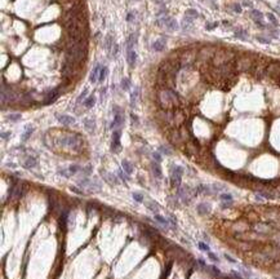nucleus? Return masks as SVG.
<instances>
[{"label":"nucleus","instance_id":"nucleus-29","mask_svg":"<svg viewBox=\"0 0 280 279\" xmlns=\"http://www.w3.org/2000/svg\"><path fill=\"white\" fill-rule=\"evenodd\" d=\"M221 199H222V200H228V202H231V200H233V196H231L230 194H222V195H221Z\"/></svg>","mask_w":280,"mask_h":279},{"label":"nucleus","instance_id":"nucleus-28","mask_svg":"<svg viewBox=\"0 0 280 279\" xmlns=\"http://www.w3.org/2000/svg\"><path fill=\"white\" fill-rule=\"evenodd\" d=\"M199 247H200V249H201V251H204V252H209V246H208V244H205V243H203V242H200V243H199Z\"/></svg>","mask_w":280,"mask_h":279},{"label":"nucleus","instance_id":"nucleus-11","mask_svg":"<svg viewBox=\"0 0 280 279\" xmlns=\"http://www.w3.org/2000/svg\"><path fill=\"white\" fill-rule=\"evenodd\" d=\"M279 71H280V66L278 65V63H271V65L267 67V74H268V75H271V76L278 75Z\"/></svg>","mask_w":280,"mask_h":279},{"label":"nucleus","instance_id":"nucleus-2","mask_svg":"<svg viewBox=\"0 0 280 279\" xmlns=\"http://www.w3.org/2000/svg\"><path fill=\"white\" fill-rule=\"evenodd\" d=\"M170 172H172V173H170V182H172L173 186L178 187V186L181 185V179H182V173H183L182 167L173 166Z\"/></svg>","mask_w":280,"mask_h":279},{"label":"nucleus","instance_id":"nucleus-1","mask_svg":"<svg viewBox=\"0 0 280 279\" xmlns=\"http://www.w3.org/2000/svg\"><path fill=\"white\" fill-rule=\"evenodd\" d=\"M233 57L234 54L231 52H228V50H218V52H216L214 57H213V62L216 63V65H225V63H228V62H233Z\"/></svg>","mask_w":280,"mask_h":279},{"label":"nucleus","instance_id":"nucleus-39","mask_svg":"<svg viewBox=\"0 0 280 279\" xmlns=\"http://www.w3.org/2000/svg\"><path fill=\"white\" fill-rule=\"evenodd\" d=\"M127 20H128V21H133V13H129V14H128Z\"/></svg>","mask_w":280,"mask_h":279},{"label":"nucleus","instance_id":"nucleus-40","mask_svg":"<svg viewBox=\"0 0 280 279\" xmlns=\"http://www.w3.org/2000/svg\"><path fill=\"white\" fill-rule=\"evenodd\" d=\"M116 53H118V47H116V45H114V50H113V54H114V56H116Z\"/></svg>","mask_w":280,"mask_h":279},{"label":"nucleus","instance_id":"nucleus-27","mask_svg":"<svg viewBox=\"0 0 280 279\" xmlns=\"http://www.w3.org/2000/svg\"><path fill=\"white\" fill-rule=\"evenodd\" d=\"M111 47H113V36L108 35L107 38H106V49L111 50Z\"/></svg>","mask_w":280,"mask_h":279},{"label":"nucleus","instance_id":"nucleus-30","mask_svg":"<svg viewBox=\"0 0 280 279\" xmlns=\"http://www.w3.org/2000/svg\"><path fill=\"white\" fill-rule=\"evenodd\" d=\"M208 256H209L210 259H212V261H214V262H218V261H220V260H218V257L216 256L214 253H212V252H210V251L208 252Z\"/></svg>","mask_w":280,"mask_h":279},{"label":"nucleus","instance_id":"nucleus-26","mask_svg":"<svg viewBox=\"0 0 280 279\" xmlns=\"http://www.w3.org/2000/svg\"><path fill=\"white\" fill-rule=\"evenodd\" d=\"M132 195H133V198H134V200L138 202V203H142V202H143V195H142V194H140V193H133Z\"/></svg>","mask_w":280,"mask_h":279},{"label":"nucleus","instance_id":"nucleus-10","mask_svg":"<svg viewBox=\"0 0 280 279\" xmlns=\"http://www.w3.org/2000/svg\"><path fill=\"white\" fill-rule=\"evenodd\" d=\"M127 56H128V63H129L130 66H134L136 61H137V53H136V50L134 49H128Z\"/></svg>","mask_w":280,"mask_h":279},{"label":"nucleus","instance_id":"nucleus-22","mask_svg":"<svg viewBox=\"0 0 280 279\" xmlns=\"http://www.w3.org/2000/svg\"><path fill=\"white\" fill-rule=\"evenodd\" d=\"M107 75V67H102L101 69V73H100V76H98V80L100 81H103Z\"/></svg>","mask_w":280,"mask_h":279},{"label":"nucleus","instance_id":"nucleus-41","mask_svg":"<svg viewBox=\"0 0 280 279\" xmlns=\"http://www.w3.org/2000/svg\"><path fill=\"white\" fill-rule=\"evenodd\" d=\"M244 4H245V5H248V7H250V5H252V4H250L249 0H244Z\"/></svg>","mask_w":280,"mask_h":279},{"label":"nucleus","instance_id":"nucleus-20","mask_svg":"<svg viewBox=\"0 0 280 279\" xmlns=\"http://www.w3.org/2000/svg\"><path fill=\"white\" fill-rule=\"evenodd\" d=\"M138 97V88H136L134 91L132 92V94H130V103H132V106L136 105V100H137Z\"/></svg>","mask_w":280,"mask_h":279},{"label":"nucleus","instance_id":"nucleus-34","mask_svg":"<svg viewBox=\"0 0 280 279\" xmlns=\"http://www.w3.org/2000/svg\"><path fill=\"white\" fill-rule=\"evenodd\" d=\"M235 35L236 36H240V38H244V36H247V33H245V31H238Z\"/></svg>","mask_w":280,"mask_h":279},{"label":"nucleus","instance_id":"nucleus-37","mask_svg":"<svg viewBox=\"0 0 280 279\" xmlns=\"http://www.w3.org/2000/svg\"><path fill=\"white\" fill-rule=\"evenodd\" d=\"M154 158H155V159H156V160H158V162H160V160H161V156H160L158 153H154Z\"/></svg>","mask_w":280,"mask_h":279},{"label":"nucleus","instance_id":"nucleus-7","mask_svg":"<svg viewBox=\"0 0 280 279\" xmlns=\"http://www.w3.org/2000/svg\"><path fill=\"white\" fill-rule=\"evenodd\" d=\"M57 119L60 123L65 124V126H71V124L75 123V119L70 115H57Z\"/></svg>","mask_w":280,"mask_h":279},{"label":"nucleus","instance_id":"nucleus-19","mask_svg":"<svg viewBox=\"0 0 280 279\" xmlns=\"http://www.w3.org/2000/svg\"><path fill=\"white\" fill-rule=\"evenodd\" d=\"M33 132H34V127L28 126L27 128H26V131H25V133H23V136H22V141H26V140L30 138V136H31V133H33Z\"/></svg>","mask_w":280,"mask_h":279},{"label":"nucleus","instance_id":"nucleus-4","mask_svg":"<svg viewBox=\"0 0 280 279\" xmlns=\"http://www.w3.org/2000/svg\"><path fill=\"white\" fill-rule=\"evenodd\" d=\"M114 110H115V118H114V122L111 123V126H110L111 129L116 128V127H120V126H121V123H123V115H121V113H120V110L118 107H114Z\"/></svg>","mask_w":280,"mask_h":279},{"label":"nucleus","instance_id":"nucleus-21","mask_svg":"<svg viewBox=\"0 0 280 279\" xmlns=\"http://www.w3.org/2000/svg\"><path fill=\"white\" fill-rule=\"evenodd\" d=\"M121 88L124 89V91H128V89L130 88V80L129 79H127V78L123 79L121 80Z\"/></svg>","mask_w":280,"mask_h":279},{"label":"nucleus","instance_id":"nucleus-6","mask_svg":"<svg viewBox=\"0 0 280 279\" xmlns=\"http://www.w3.org/2000/svg\"><path fill=\"white\" fill-rule=\"evenodd\" d=\"M161 23L167 26L168 29H170V30H177V29H178V23H177V21H176L174 18L165 17V18H163V20H161Z\"/></svg>","mask_w":280,"mask_h":279},{"label":"nucleus","instance_id":"nucleus-25","mask_svg":"<svg viewBox=\"0 0 280 279\" xmlns=\"http://www.w3.org/2000/svg\"><path fill=\"white\" fill-rule=\"evenodd\" d=\"M155 220L159 222V224L164 225V226H168V221H167V220H165L163 216H160V215H156V216H155Z\"/></svg>","mask_w":280,"mask_h":279},{"label":"nucleus","instance_id":"nucleus-31","mask_svg":"<svg viewBox=\"0 0 280 279\" xmlns=\"http://www.w3.org/2000/svg\"><path fill=\"white\" fill-rule=\"evenodd\" d=\"M147 207H148V209H153L154 212L158 211V206H156V204L154 203V202H153V203H148V204H147Z\"/></svg>","mask_w":280,"mask_h":279},{"label":"nucleus","instance_id":"nucleus-9","mask_svg":"<svg viewBox=\"0 0 280 279\" xmlns=\"http://www.w3.org/2000/svg\"><path fill=\"white\" fill-rule=\"evenodd\" d=\"M250 16H252V18H253V21H254L256 23H258V25H261V26H263V14L262 13L260 12V10H252V13H250Z\"/></svg>","mask_w":280,"mask_h":279},{"label":"nucleus","instance_id":"nucleus-32","mask_svg":"<svg viewBox=\"0 0 280 279\" xmlns=\"http://www.w3.org/2000/svg\"><path fill=\"white\" fill-rule=\"evenodd\" d=\"M233 8H234V10H235L236 13H241V8H240V5H239V4H234V5H233Z\"/></svg>","mask_w":280,"mask_h":279},{"label":"nucleus","instance_id":"nucleus-13","mask_svg":"<svg viewBox=\"0 0 280 279\" xmlns=\"http://www.w3.org/2000/svg\"><path fill=\"white\" fill-rule=\"evenodd\" d=\"M153 48L155 50H158V52L163 50L165 48V39H159V40H156L155 43L153 44Z\"/></svg>","mask_w":280,"mask_h":279},{"label":"nucleus","instance_id":"nucleus-33","mask_svg":"<svg viewBox=\"0 0 280 279\" xmlns=\"http://www.w3.org/2000/svg\"><path fill=\"white\" fill-rule=\"evenodd\" d=\"M87 93H88V91H87V89H85V91H84V92H83V93H81V94H80V96H79V98H78V102H80V101H81V100H83V98H84V97H85V96H87Z\"/></svg>","mask_w":280,"mask_h":279},{"label":"nucleus","instance_id":"nucleus-14","mask_svg":"<svg viewBox=\"0 0 280 279\" xmlns=\"http://www.w3.org/2000/svg\"><path fill=\"white\" fill-rule=\"evenodd\" d=\"M57 97H58V89H54V91H52L47 96V98H45V103L53 102V101H54Z\"/></svg>","mask_w":280,"mask_h":279},{"label":"nucleus","instance_id":"nucleus-38","mask_svg":"<svg viewBox=\"0 0 280 279\" xmlns=\"http://www.w3.org/2000/svg\"><path fill=\"white\" fill-rule=\"evenodd\" d=\"M257 39L261 41V43H270V40H265L263 38H257Z\"/></svg>","mask_w":280,"mask_h":279},{"label":"nucleus","instance_id":"nucleus-42","mask_svg":"<svg viewBox=\"0 0 280 279\" xmlns=\"http://www.w3.org/2000/svg\"><path fill=\"white\" fill-rule=\"evenodd\" d=\"M158 3H164V1H167V0H156Z\"/></svg>","mask_w":280,"mask_h":279},{"label":"nucleus","instance_id":"nucleus-17","mask_svg":"<svg viewBox=\"0 0 280 279\" xmlns=\"http://www.w3.org/2000/svg\"><path fill=\"white\" fill-rule=\"evenodd\" d=\"M185 16H186V18H190V20H195V18H198L199 13L196 12L195 9H187V10H186V13H185Z\"/></svg>","mask_w":280,"mask_h":279},{"label":"nucleus","instance_id":"nucleus-15","mask_svg":"<svg viewBox=\"0 0 280 279\" xmlns=\"http://www.w3.org/2000/svg\"><path fill=\"white\" fill-rule=\"evenodd\" d=\"M94 103H96V97L93 94H90L89 97L84 101V105H85V107H87V109H92L93 106H94Z\"/></svg>","mask_w":280,"mask_h":279},{"label":"nucleus","instance_id":"nucleus-3","mask_svg":"<svg viewBox=\"0 0 280 279\" xmlns=\"http://www.w3.org/2000/svg\"><path fill=\"white\" fill-rule=\"evenodd\" d=\"M111 149H113V151H119L120 149H121V146H120V131L119 129H115V131L113 132Z\"/></svg>","mask_w":280,"mask_h":279},{"label":"nucleus","instance_id":"nucleus-16","mask_svg":"<svg viewBox=\"0 0 280 279\" xmlns=\"http://www.w3.org/2000/svg\"><path fill=\"white\" fill-rule=\"evenodd\" d=\"M36 166V159L33 156H27V159L25 160V167L26 168H33Z\"/></svg>","mask_w":280,"mask_h":279},{"label":"nucleus","instance_id":"nucleus-36","mask_svg":"<svg viewBox=\"0 0 280 279\" xmlns=\"http://www.w3.org/2000/svg\"><path fill=\"white\" fill-rule=\"evenodd\" d=\"M9 132H7V133H5V132H3V133H1V137H3V140H5V138H9Z\"/></svg>","mask_w":280,"mask_h":279},{"label":"nucleus","instance_id":"nucleus-35","mask_svg":"<svg viewBox=\"0 0 280 279\" xmlns=\"http://www.w3.org/2000/svg\"><path fill=\"white\" fill-rule=\"evenodd\" d=\"M213 27H217V23H208V25H207L208 30H212Z\"/></svg>","mask_w":280,"mask_h":279},{"label":"nucleus","instance_id":"nucleus-5","mask_svg":"<svg viewBox=\"0 0 280 279\" xmlns=\"http://www.w3.org/2000/svg\"><path fill=\"white\" fill-rule=\"evenodd\" d=\"M250 63H252V61L249 60V58H240V60H238V62H236V67L239 69L240 71H245L248 70V69L250 67Z\"/></svg>","mask_w":280,"mask_h":279},{"label":"nucleus","instance_id":"nucleus-18","mask_svg":"<svg viewBox=\"0 0 280 279\" xmlns=\"http://www.w3.org/2000/svg\"><path fill=\"white\" fill-rule=\"evenodd\" d=\"M121 164H123V168H124V171L127 172V174H130L133 172V166L128 160H123Z\"/></svg>","mask_w":280,"mask_h":279},{"label":"nucleus","instance_id":"nucleus-8","mask_svg":"<svg viewBox=\"0 0 280 279\" xmlns=\"http://www.w3.org/2000/svg\"><path fill=\"white\" fill-rule=\"evenodd\" d=\"M102 67H103V66H101L100 63H97V65L94 66V69L92 70V73H90V76H89L90 83H96V80H97V76H100L101 69H102Z\"/></svg>","mask_w":280,"mask_h":279},{"label":"nucleus","instance_id":"nucleus-24","mask_svg":"<svg viewBox=\"0 0 280 279\" xmlns=\"http://www.w3.org/2000/svg\"><path fill=\"white\" fill-rule=\"evenodd\" d=\"M267 18H268V21H270V22L273 23L274 26H279L278 20H276V18H275V16H274L273 13H267Z\"/></svg>","mask_w":280,"mask_h":279},{"label":"nucleus","instance_id":"nucleus-23","mask_svg":"<svg viewBox=\"0 0 280 279\" xmlns=\"http://www.w3.org/2000/svg\"><path fill=\"white\" fill-rule=\"evenodd\" d=\"M7 119L9 122H17L21 119V114H10V115L7 116Z\"/></svg>","mask_w":280,"mask_h":279},{"label":"nucleus","instance_id":"nucleus-12","mask_svg":"<svg viewBox=\"0 0 280 279\" xmlns=\"http://www.w3.org/2000/svg\"><path fill=\"white\" fill-rule=\"evenodd\" d=\"M151 169H153L154 174H155V177H158V179H161L163 173H161V168L159 167V164L156 163V162H153L151 163Z\"/></svg>","mask_w":280,"mask_h":279}]
</instances>
